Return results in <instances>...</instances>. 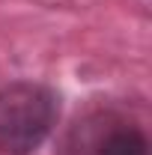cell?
I'll use <instances>...</instances> for the list:
<instances>
[{
  "instance_id": "obj_1",
  "label": "cell",
  "mask_w": 152,
  "mask_h": 155,
  "mask_svg": "<svg viewBox=\"0 0 152 155\" xmlns=\"http://www.w3.org/2000/svg\"><path fill=\"white\" fill-rule=\"evenodd\" d=\"M60 119V96L36 81L0 87V152L33 155Z\"/></svg>"
},
{
  "instance_id": "obj_2",
  "label": "cell",
  "mask_w": 152,
  "mask_h": 155,
  "mask_svg": "<svg viewBox=\"0 0 152 155\" xmlns=\"http://www.w3.org/2000/svg\"><path fill=\"white\" fill-rule=\"evenodd\" d=\"M90 155H149V140L134 122H114L93 140Z\"/></svg>"
}]
</instances>
